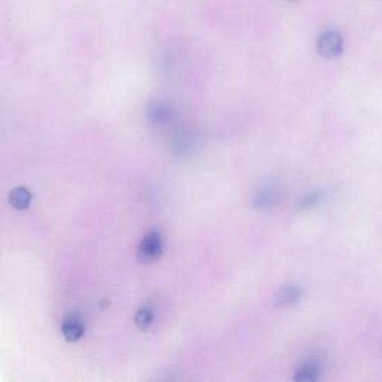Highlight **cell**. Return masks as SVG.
Masks as SVG:
<instances>
[{
	"label": "cell",
	"instance_id": "1",
	"mask_svg": "<svg viewBox=\"0 0 382 382\" xmlns=\"http://www.w3.org/2000/svg\"><path fill=\"white\" fill-rule=\"evenodd\" d=\"M163 254V239L158 232H149L142 237L138 246V259L142 263H154Z\"/></svg>",
	"mask_w": 382,
	"mask_h": 382
},
{
	"label": "cell",
	"instance_id": "2",
	"mask_svg": "<svg viewBox=\"0 0 382 382\" xmlns=\"http://www.w3.org/2000/svg\"><path fill=\"white\" fill-rule=\"evenodd\" d=\"M317 50H318V54L324 57V59H336V57H339L343 51L342 36L334 30L324 32L318 37Z\"/></svg>",
	"mask_w": 382,
	"mask_h": 382
},
{
	"label": "cell",
	"instance_id": "3",
	"mask_svg": "<svg viewBox=\"0 0 382 382\" xmlns=\"http://www.w3.org/2000/svg\"><path fill=\"white\" fill-rule=\"evenodd\" d=\"M85 326L81 318L75 317V315H69L68 318H64L62 322V333L63 338L68 342H76L84 336Z\"/></svg>",
	"mask_w": 382,
	"mask_h": 382
},
{
	"label": "cell",
	"instance_id": "4",
	"mask_svg": "<svg viewBox=\"0 0 382 382\" xmlns=\"http://www.w3.org/2000/svg\"><path fill=\"white\" fill-rule=\"evenodd\" d=\"M302 291L299 286L295 285H286L276 293L275 295V307L278 308H289L291 304L298 303L300 300Z\"/></svg>",
	"mask_w": 382,
	"mask_h": 382
},
{
	"label": "cell",
	"instance_id": "5",
	"mask_svg": "<svg viewBox=\"0 0 382 382\" xmlns=\"http://www.w3.org/2000/svg\"><path fill=\"white\" fill-rule=\"evenodd\" d=\"M9 203L18 211H24L32 203V193L24 187H17L9 194Z\"/></svg>",
	"mask_w": 382,
	"mask_h": 382
},
{
	"label": "cell",
	"instance_id": "6",
	"mask_svg": "<svg viewBox=\"0 0 382 382\" xmlns=\"http://www.w3.org/2000/svg\"><path fill=\"white\" fill-rule=\"evenodd\" d=\"M320 378V367L315 363H304L295 372V381H315Z\"/></svg>",
	"mask_w": 382,
	"mask_h": 382
},
{
	"label": "cell",
	"instance_id": "7",
	"mask_svg": "<svg viewBox=\"0 0 382 382\" xmlns=\"http://www.w3.org/2000/svg\"><path fill=\"white\" fill-rule=\"evenodd\" d=\"M154 318H156L154 311H152L151 308H142L136 313L135 322H136V326L140 330H147V329H149L152 326V322H154Z\"/></svg>",
	"mask_w": 382,
	"mask_h": 382
},
{
	"label": "cell",
	"instance_id": "8",
	"mask_svg": "<svg viewBox=\"0 0 382 382\" xmlns=\"http://www.w3.org/2000/svg\"><path fill=\"white\" fill-rule=\"evenodd\" d=\"M149 118L156 122H165L169 118V109L163 104H156L149 109Z\"/></svg>",
	"mask_w": 382,
	"mask_h": 382
}]
</instances>
